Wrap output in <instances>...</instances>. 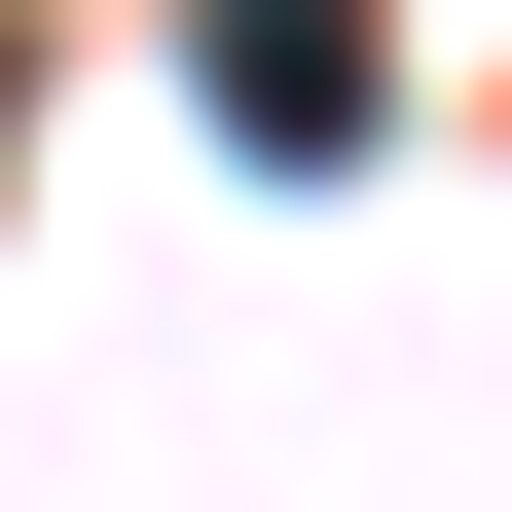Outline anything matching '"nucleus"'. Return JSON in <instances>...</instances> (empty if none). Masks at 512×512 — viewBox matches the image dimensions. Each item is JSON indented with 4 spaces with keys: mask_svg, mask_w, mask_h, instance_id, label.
Segmentation results:
<instances>
[{
    "mask_svg": "<svg viewBox=\"0 0 512 512\" xmlns=\"http://www.w3.org/2000/svg\"><path fill=\"white\" fill-rule=\"evenodd\" d=\"M183 74H220V147H256V183H330L366 110H403V74H366V0H183Z\"/></svg>",
    "mask_w": 512,
    "mask_h": 512,
    "instance_id": "1",
    "label": "nucleus"
}]
</instances>
